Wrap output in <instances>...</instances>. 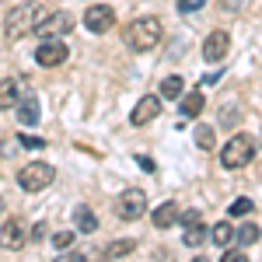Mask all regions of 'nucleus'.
Instances as JSON below:
<instances>
[{"label": "nucleus", "instance_id": "8", "mask_svg": "<svg viewBox=\"0 0 262 262\" xmlns=\"http://www.w3.org/2000/svg\"><path fill=\"white\" fill-rule=\"evenodd\" d=\"M112 25H116V11H112L108 4H95V7H88V14H84V28H88V32L101 35V32H108Z\"/></svg>", "mask_w": 262, "mask_h": 262}, {"label": "nucleus", "instance_id": "9", "mask_svg": "<svg viewBox=\"0 0 262 262\" xmlns=\"http://www.w3.org/2000/svg\"><path fill=\"white\" fill-rule=\"evenodd\" d=\"M227 49H231V35H227L224 28H217V32H210L206 42H203V60L206 63H221L224 56H227Z\"/></svg>", "mask_w": 262, "mask_h": 262}, {"label": "nucleus", "instance_id": "2", "mask_svg": "<svg viewBox=\"0 0 262 262\" xmlns=\"http://www.w3.org/2000/svg\"><path fill=\"white\" fill-rule=\"evenodd\" d=\"M42 14H46L42 4H18V7H11V14L4 21L7 39L18 42V39H25V35H35V25H39Z\"/></svg>", "mask_w": 262, "mask_h": 262}, {"label": "nucleus", "instance_id": "24", "mask_svg": "<svg viewBox=\"0 0 262 262\" xmlns=\"http://www.w3.org/2000/svg\"><path fill=\"white\" fill-rule=\"evenodd\" d=\"M74 238H77V231H56V234H53V245H56L60 252H67V248L74 245Z\"/></svg>", "mask_w": 262, "mask_h": 262}, {"label": "nucleus", "instance_id": "3", "mask_svg": "<svg viewBox=\"0 0 262 262\" xmlns=\"http://www.w3.org/2000/svg\"><path fill=\"white\" fill-rule=\"evenodd\" d=\"M252 158H255V140L245 137V133H234V137L221 147V164L227 171H238L245 164H252Z\"/></svg>", "mask_w": 262, "mask_h": 262}, {"label": "nucleus", "instance_id": "12", "mask_svg": "<svg viewBox=\"0 0 262 262\" xmlns=\"http://www.w3.org/2000/svg\"><path fill=\"white\" fill-rule=\"evenodd\" d=\"M14 108H18V122H21V126H35V122H39L42 105H39L35 95H21V101L14 105Z\"/></svg>", "mask_w": 262, "mask_h": 262}, {"label": "nucleus", "instance_id": "14", "mask_svg": "<svg viewBox=\"0 0 262 262\" xmlns=\"http://www.w3.org/2000/svg\"><path fill=\"white\" fill-rule=\"evenodd\" d=\"M21 101V88H18V81L14 77H4L0 81V108L7 112V108H14Z\"/></svg>", "mask_w": 262, "mask_h": 262}, {"label": "nucleus", "instance_id": "7", "mask_svg": "<svg viewBox=\"0 0 262 262\" xmlns=\"http://www.w3.org/2000/svg\"><path fill=\"white\" fill-rule=\"evenodd\" d=\"M25 242H28V234H25V221L21 217H7V221L0 224V248L18 252Z\"/></svg>", "mask_w": 262, "mask_h": 262}, {"label": "nucleus", "instance_id": "29", "mask_svg": "<svg viewBox=\"0 0 262 262\" xmlns=\"http://www.w3.org/2000/svg\"><path fill=\"white\" fill-rule=\"evenodd\" d=\"M0 213H4V200H0Z\"/></svg>", "mask_w": 262, "mask_h": 262}, {"label": "nucleus", "instance_id": "22", "mask_svg": "<svg viewBox=\"0 0 262 262\" xmlns=\"http://www.w3.org/2000/svg\"><path fill=\"white\" fill-rule=\"evenodd\" d=\"M252 206H255V203L248 200V196H238V200L227 206V213H231V217H248V213H252Z\"/></svg>", "mask_w": 262, "mask_h": 262}, {"label": "nucleus", "instance_id": "28", "mask_svg": "<svg viewBox=\"0 0 262 262\" xmlns=\"http://www.w3.org/2000/svg\"><path fill=\"white\" fill-rule=\"evenodd\" d=\"M196 221H200V210H185V213H179V224H185V227L196 224Z\"/></svg>", "mask_w": 262, "mask_h": 262}, {"label": "nucleus", "instance_id": "27", "mask_svg": "<svg viewBox=\"0 0 262 262\" xmlns=\"http://www.w3.org/2000/svg\"><path fill=\"white\" fill-rule=\"evenodd\" d=\"M42 238H46V224H35V227L28 231V242H35V245H39Z\"/></svg>", "mask_w": 262, "mask_h": 262}, {"label": "nucleus", "instance_id": "21", "mask_svg": "<svg viewBox=\"0 0 262 262\" xmlns=\"http://www.w3.org/2000/svg\"><path fill=\"white\" fill-rule=\"evenodd\" d=\"M234 238H238V245H255L259 242V227H255V224H242V227L234 231Z\"/></svg>", "mask_w": 262, "mask_h": 262}, {"label": "nucleus", "instance_id": "17", "mask_svg": "<svg viewBox=\"0 0 262 262\" xmlns=\"http://www.w3.org/2000/svg\"><path fill=\"white\" fill-rule=\"evenodd\" d=\"M182 95H185V81H182V77H164L161 81V98L179 101Z\"/></svg>", "mask_w": 262, "mask_h": 262}, {"label": "nucleus", "instance_id": "13", "mask_svg": "<svg viewBox=\"0 0 262 262\" xmlns=\"http://www.w3.org/2000/svg\"><path fill=\"white\" fill-rule=\"evenodd\" d=\"M179 203H161V206H158V210H154V213H150V221H154V227H171V224H179Z\"/></svg>", "mask_w": 262, "mask_h": 262}, {"label": "nucleus", "instance_id": "25", "mask_svg": "<svg viewBox=\"0 0 262 262\" xmlns=\"http://www.w3.org/2000/svg\"><path fill=\"white\" fill-rule=\"evenodd\" d=\"M224 262H248V255H245L242 248H231V245H227V252H224Z\"/></svg>", "mask_w": 262, "mask_h": 262}, {"label": "nucleus", "instance_id": "18", "mask_svg": "<svg viewBox=\"0 0 262 262\" xmlns=\"http://www.w3.org/2000/svg\"><path fill=\"white\" fill-rule=\"evenodd\" d=\"M210 238H213V242L221 245V248H227V245L234 242V227H231V224H227V221L213 224V227H210Z\"/></svg>", "mask_w": 262, "mask_h": 262}, {"label": "nucleus", "instance_id": "4", "mask_svg": "<svg viewBox=\"0 0 262 262\" xmlns=\"http://www.w3.org/2000/svg\"><path fill=\"white\" fill-rule=\"evenodd\" d=\"M53 179H56V168L46 161H35V164H25L18 171V185L25 189V192H42V189H49L53 185Z\"/></svg>", "mask_w": 262, "mask_h": 262}, {"label": "nucleus", "instance_id": "10", "mask_svg": "<svg viewBox=\"0 0 262 262\" xmlns=\"http://www.w3.org/2000/svg\"><path fill=\"white\" fill-rule=\"evenodd\" d=\"M158 116H161V98H158V95H143V98L133 105L129 122H133V126H147V122H154Z\"/></svg>", "mask_w": 262, "mask_h": 262}, {"label": "nucleus", "instance_id": "23", "mask_svg": "<svg viewBox=\"0 0 262 262\" xmlns=\"http://www.w3.org/2000/svg\"><path fill=\"white\" fill-rule=\"evenodd\" d=\"M196 147L200 150H213V129L210 126H196Z\"/></svg>", "mask_w": 262, "mask_h": 262}, {"label": "nucleus", "instance_id": "26", "mask_svg": "<svg viewBox=\"0 0 262 262\" xmlns=\"http://www.w3.org/2000/svg\"><path fill=\"white\" fill-rule=\"evenodd\" d=\"M18 143H21V147H25V150H39V147H46V143H42V140H35V137H25V133H21V137H18Z\"/></svg>", "mask_w": 262, "mask_h": 262}, {"label": "nucleus", "instance_id": "6", "mask_svg": "<svg viewBox=\"0 0 262 262\" xmlns=\"http://www.w3.org/2000/svg\"><path fill=\"white\" fill-rule=\"evenodd\" d=\"M116 213H119V221H140L147 213V192L143 189H126L116 203Z\"/></svg>", "mask_w": 262, "mask_h": 262}, {"label": "nucleus", "instance_id": "15", "mask_svg": "<svg viewBox=\"0 0 262 262\" xmlns=\"http://www.w3.org/2000/svg\"><path fill=\"white\" fill-rule=\"evenodd\" d=\"M182 119H196L203 112V95L200 91H189V95H182V105H179Z\"/></svg>", "mask_w": 262, "mask_h": 262}, {"label": "nucleus", "instance_id": "11", "mask_svg": "<svg viewBox=\"0 0 262 262\" xmlns=\"http://www.w3.org/2000/svg\"><path fill=\"white\" fill-rule=\"evenodd\" d=\"M35 60H39V67H60V63H67V46H63L60 39H46L35 49Z\"/></svg>", "mask_w": 262, "mask_h": 262}, {"label": "nucleus", "instance_id": "16", "mask_svg": "<svg viewBox=\"0 0 262 262\" xmlns=\"http://www.w3.org/2000/svg\"><path fill=\"white\" fill-rule=\"evenodd\" d=\"M74 224H77V231H84V234H95V231H98V217H95L88 206H77V210H74Z\"/></svg>", "mask_w": 262, "mask_h": 262}, {"label": "nucleus", "instance_id": "1", "mask_svg": "<svg viewBox=\"0 0 262 262\" xmlns=\"http://www.w3.org/2000/svg\"><path fill=\"white\" fill-rule=\"evenodd\" d=\"M122 39H126V46H129L133 53H150V49H158V46H161L164 25L158 18H150V14H143V18H133L129 25H126Z\"/></svg>", "mask_w": 262, "mask_h": 262}, {"label": "nucleus", "instance_id": "5", "mask_svg": "<svg viewBox=\"0 0 262 262\" xmlns=\"http://www.w3.org/2000/svg\"><path fill=\"white\" fill-rule=\"evenodd\" d=\"M70 28H74V18L67 14V11H46L35 25V35L42 39H60V35H70Z\"/></svg>", "mask_w": 262, "mask_h": 262}, {"label": "nucleus", "instance_id": "20", "mask_svg": "<svg viewBox=\"0 0 262 262\" xmlns=\"http://www.w3.org/2000/svg\"><path fill=\"white\" fill-rule=\"evenodd\" d=\"M133 248H137V242H129V238L112 242V245H105V259H122V255H129Z\"/></svg>", "mask_w": 262, "mask_h": 262}, {"label": "nucleus", "instance_id": "19", "mask_svg": "<svg viewBox=\"0 0 262 262\" xmlns=\"http://www.w3.org/2000/svg\"><path fill=\"white\" fill-rule=\"evenodd\" d=\"M182 242L189 245V248H200V245L206 242V227H203L200 221H196V224H189V227H185V234H182Z\"/></svg>", "mask_w": 262, "mask_h": 262}]
</instances>
